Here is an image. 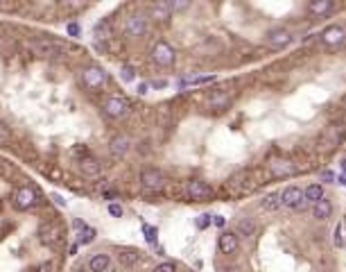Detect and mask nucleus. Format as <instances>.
<instances>
[{
    "label": "nucleus",
    "instance_id": "a878e982",
    "mask_svg": "<svg viewBox=\"0 0 346 272\" xmlns=\"http://www.w3.org/2000/svg\"><path fill=\"white\" fill-rule=\"evenodd\" d=\"M229 100H231L229 93H217V95H213V98H210V107H215V109H222V107L229 105Z\"/></svg>",
    "mask_w": 346,
    "mask_h": 272
},
{
    "label": "nucleus",
    "instance_id": "9b49d317",
    "mask_svg": "<svg viewBox=\"0 0 346 272\" xmlns=\"http://www.w3.org/2000/svg\"><path fill=\"white\" fill-rule=\"evenodd\" d=\"M292 43V34L288 30H274V32L267 34V46L274 48V50H281V48L290 46Z\"/></svg>",
    "mask_w": 346,
    "mask_h": 272
},
{
    "label": "nucleus",
    "instance_id": "f8f14e48",
    "mask_svg": "<svg viewBox=\"0 0 346 272\" xmlns=\"http://www.w3.org/2000/svg\"><path fill=\"white\" fill-rule=\"evenodd\" d=\"M79 173L88 177V180H98L102 175V168H100V161L93 159V157H86V159H79Z\"/></svg>",
    "mask_w": 346,
    "mask_h": 272
},
{
    "label": "nucleus",
    "instance_id": "5701e85b",
    "mask_svg": "<svg viewBox=\"0 0 346 272\" xmlns=\"http://www.w3.org/2000/svg\"><path fill=\"white\" fill-rule=\"evenodd\" d=\"M260 206L265 209V211H276V209H281V193H269V195H265Z\"/></svg>",
    "mask_w": 346,
    "mask_h": 272
},
{
    "label": "nucleus",
    "instance_id": "0eeeda50",
    "mask_svg": "<svg viewBox=\"0 0 346 272\" xmlns=\"http://www.w3.org/2000/svg\"><path fill=\"white\" fill-rule=\"evenodd\" d=\"M145 32H147V20H145L143 16H131V18H127V23H124V34H127L129 39H138V36H143Z\"/></svg>",
    "mask_w": 346,
    "mask_h": 272
},
{
    "label": "nucleus",
    "instance_id": "f257e3e1",
    "mask_svg": "<svg viewBox=\"0 0 346 272\" xmlns=\"http://www.w3.org/2000/svg\"><path fill=\"white\" fill-rule=\"evenodd\" d=\"M66 41L61 39H41V41H34L32 43V50L34 54H39V57H54L59 54L61 50H66Z\"/></svg>",
    "mask_w": 346,
    "mask_h": 272
},
{
    "label": "nucleus",
    "instance_id": "a211bd4d",
    "mask_svg": "<svg viewBox=\"0 0 346 272\" xmlns=\"http://www.w3.org/2000/svg\"><path fill=\"white\" fill-rule=\"evenodd\" d=\"M296 173V166L292 161H274L272 163V175L274 177H292Z\"/></svg>",
    "mask_w": 346,
    "mask_h": 272
},
{
    "label": "nucleus",
    "instance_id": "423d86ee",
    "mask_svg": "<svg viewBox=\"0 0 346 272\" xmlns=\"http://www.w3.org/2000/svg\"><path fill=\"white\" fill-rule=\"evenodd\" d=\"M82 80H84L86 87L95 91V89H102V87H104L106 75H104V71H102V68L88 66V68H84V73H82Z\"/></svg>",
    "mask_w": 346,
    "mask_h": 272
},
{
    "label": "nucleus",
    "instance_id": "bb28decb",
    "mask_svg": "<svg viewBox=\"0 0 346 272\" xmlns=\"http://www.w3.org/2000/svg\"><path fill=\"white\" fill-rule=\"evenodd\" d=\"M143 234H145V240L147 243H156V236H158V232H156V227H152V225H143Z\"/></svg>",
    "mask_w": 346,
    "mask_h": 272
},
{
    "label": "nucleus",
    "instance_id": "c756f323",
    "mask_svg": "<svg viewBox=\"0 0 346 272\" xmlns=\"http://www.w3.org/2000/svg\"><path fill=\"white\" fill-rule=\"evenodd\" d=\"M106 211L111 213L113 218H120V216H122V206H120V204H116V202H111V204L106 206Z\"/></svg>",
    "mask_w": 346,
    "mask_h": 272
},
{
    "label": "nucleus",
    "instance_id": "7ed1b4c3",
    "mask_svg": "<svg viewBox=\"0 0 346 272\" xmlns=\"http://www.w3.org/2000/svg\"><path fill=\"white\" fill-rule=\"evenodd\" d=\"M152 59H154V64H158V66L170 68L172 64H174V50H172L170 43L158 41L156 46L152 48Z\"/></svg>",
    "mask_w": 346,
    "mask_h": 272
},
{
    "label": "nucleus",
    "instance_id": "4c0bfd02",
    "mask_svg": "<svg viewBox=\"0 0 346 272\" xmlns=\"http://www.w3.org/2000/svg\"><path fill=\"white\" fill-rule=\"evenodd\" d=\"M147 91H150V87H147V84H140V87H138V93H140V95H145Z\"/></svg>",
    "mask_w": 346,
    "mask_h": 272
},
{
    "label": "nucleus",
    "instance_id": "4be33fe9",
    "mask_svg": "<svg viewBox=\"0 0 346 272\" xmlns=\"http://www.w3.org/2000/svg\"><path fill=\"white\" fill-rule=\"evenodd\" d=\"M303 195H306V202H312V204H317L319 199H324V186L321 184H310L303 191Z\"/></svg>",
    "mask_w": 346,
    "mask_h": 272
},
{
    "label": "nucleus",
    "instance_id": "e433bc0d",
    "mask_svg": "<svg viewBox=\"0 0 346 272\" xmlns=\"http://www.w3.org/2000/svg\"><path fill=\"white\" fill-rule=\"evenodd\" d=\"M52 199H54V202H57L59 206H66V199L61 198V195H52Z\"/></svg>",
    "mask_w": 346,
    "mask_h": 272
},
{
    "label": "nucleus",
    "instance_id": "6e6552de",
    "mask_svg": "<svg viewBox=\"0 0 346 272\" xmlns=\"http://www.w3.org/2000/svg\"><path fill=\"white\" fill-rule=\"evenodd\" d=\"M188 198L199 199V202H202V199H208V198H213V188L202 180H192L188 184Z\"/></svg>",
    "mask_w": 346,
    "mask_h": 272
},
{
    "label": "nucleus",
    "instance_id": "f704fd0d",
    "mask_svg": "<svg viewBox=\"0 0 346 272\" xmlns=\"http://www.w3.org/2000/svg\"><path fill=\"white\" fill-rule=\"evenodd\" d=\"M68 34H70V36H79V34H82V27H79L77 23H68Z\"/></svg>",
    "mask_w": 346,
    "mask_h": 272
},
{
    "label": "nucleus",
    "instance_id": "aec40b11",
    "mask_svg": "<svg viewBox=\"0 0 346 272\" xmlns=\"http://www.w3.org/2000/svg\"><path fill=\"white\" fill-rule=\"evenodd\" d=\"M330 213H333V204H330L328 199H319V202L312 206V216H314L317 220L330 218Z\"/></svg>",
    "mask_w": 346,
    "mask_h": 272
},
{
    "label": "nucleus",
    "instance_id": "6ab92c4d",
    "mask_svg": "<svg viewBox=\"0 0 346 272\" xmlns=\"http://www.w3.org/2000/svg\"><path fill=\"white\" fill-rule=\"evenodd\" d=\"M150 16L156 20V23H168L170 16H172V12H170V7H168V2H156V5L152 7Z\"/></svg>",
    "mask_w": 346,
    "mask_h": 272
},
{
    "label": "nucleus",
    "instance_id": "58836bf2",
    "mask_svg": "<svg viewBox=\"0 0 346 272\" xmlns=\"http://www.w3.org/2000/svg\"><path fill=\"white\" fill-rule=\"evenodd\" d=\"M340 184H342V186H346V175H344V177H340Z\"/></svg>",
    "mask_w": 346,
    "mask_h": 272
},
{
    "label": "nucleus",
    "instance_id": "72a5a7b5",
    "mask_svg": "<svg viewBox=\"0 0 346 272\" xmlns=\"http://www.w3.org/2000/svg\"><path fill=\"white\" fill-rule=\"evenodd\" d=\"M319 181H335V173H330V170H321Z\"/></svg>",
    "mask_w": 346,
    "mask_h": 272
},
{
    "label": "nucleus",
    "instance_id": "473e14b6",
    "mask_svg": "<svg viewBox=\"0 0 346 272\" xmlns=\"http://www.w3.org/2000/svg\"><path fill=\"white\" fill-rule=\"evenodd\" d=\"M208 225H210V216H199V218H197V227H199V229H206Z\"/></svg>",
    "mask_w": 346,
    "mask_h": 272
},
{
    "label": "nucleus",
    "instance_id": "f3484780",
    "mask_svg": "<svg viewBox=\"0 0 346 272\" xmlns=\"http://www.w3.org/2000/svg\"><path fill=\"white\" fill-rule=\"evenodd\" d=\"M109 266H111V259L106 254H93L91 259H88V263H86L88 272H104Z\"/></svg>",
    "mask_w": 346,
    "mask_h": 272
},
{
    "label": "nucleus",
    "instance_id": "7c9ffc66",
    "mask_svg": "<svg viewBox=\"0 0 346 272\" xmlns=\"http://www.w3.org/2000/svg\"><path fill=\"white\" fill-rule=\"evenodd\" d=\"M9 139H12V132H9V127L0 123V143H7Z\"/></svg>",
    "mask_w": 346,
    "mask_h": 272
},
{
    "label": "nucleus",
    "instance_id": "c9c22d12",
    "mask_svg": "<svg viewBox=\"0 0 346 272\" xmlns=\"http://www.w3.org/2000/svg\"><path fill=\"white\" fill-rule=\"evenodd\" d=\"M213 222H215L217 227H224V222H226V220H224L222 216H215V218H213Z\"/></svg>",
    "mask_w": 346,
    "mask_h": 272
},
{
    "label": "nucleus",
    "instance_id": "cd10ccee",
    "mask_svg": "<svg viewBox=\"0 0 346 272\" xmlns=\"http://www.w3.org/2000/svg\"><path fill=\"white\" fill-rule=\"evenodd\" d=\"M120 77H122L124 82H134L136 80V71H134L131 66H124L122 71H120Z\"/></svg>",
    "mask_w": 346,
    "mask_h": 272
},
{
    "label": "nucleus",
    "instance_id": "39448f33",
    "mask_svg": "<svg viewBox=\"0 0 346 272\" xmlns=\"http://www.w3.org/2000/svg\"><path fill=\"white\" fill-rule=\"evenodd\" d=\"M61 238V227H59L57 220H50V222H43V225L39 227V243L41 245H54L57 240Z\"/></svg>",
    "mask_w": 346,
    "mask_h": 272
},
{
    "label": "nucleus",
    "instance_id": "ddd939ff",
    "mask_svg": "<svg viewBox=\"0 0 346 272\" xmlns=\"http://www.w3.org/2000/svg\"><path fill=\"white\" fill-rule=\"evenodd\" d=\"M217 247H220V252L222 254H235L238 252V247H240V243H238V234L224 232L222 236H220V240H217Z\"/></svg>",
    "mask_w": 346,
    "mask_h": 272
},
{
    "label": "nucleus",
    "instance_id": "20e7f679",
    "mask_svg": "<svg viewBox=\"0 0 346 272\" xmlns=\"http://www.w3.org/2000/svg\"><path fill=\"white\" fill-rule=\"evenodd\" d=\"M140 184L147 191H161V188H165V175L156 168H145L140 173Z\"/></svg>",
    "mask_w": 346,
    "mask_h": 272
},
{
    "label": "nucleus",
    "instance_id": "393cba45",
    "mask_svg": "<svg viewBox=\"0 0 346 272\" xmlns=\"http://www.w3.org/2000/svg\"><path fill=\"white\" fill-rule=\"evenodd\" d=\"M333 9V2L330 0H312L310 2V14H326V12H330Z\"/></svg>",
    "mask_w": 346,
    "mask_h": 272
},
{
    "label": "nucleus",
    "instance_id": "f03ea898",
    "mask_svg": "<svg viewBox=\"0 0 346 272\" xmlns=\"http://www.w3.org/2000/svg\"><path fill=\"white\" fill-rule=\"evenodd\" d=\"M281 206L285 209H303L306 206V195L299 186H288L281 191Z\"/></svg>",
    "mask_w": 346,
    "mask_h": 272
},
{
    "label": "nucleus",
    "instance_id": "1a4fd4ad",
    "mask_svg": "<svg viewBox=\"0 0 346 272\" xmlns=\"http://www.w3.org/2000/svg\"><path fill=\"white\" fill-rule=\"evenodd\" d=\"M104 111H106V116H111V118H120V116H124V113L129 111V105H127L124 98L113 95V98H109L104 102Z\"/></svg>",
    "mask_w": 346,
    "mask_h": 272
},
{
    "label": "nucleus",
    "instance_id": "4468645a",
    "mask_svg": "<svg viewBox=\"0 0 346 272\" xmlns=\"http://www.w3.org/2000/svg\"><path fill=\"white\" fill-rule=\"evenodd\" d=\"M72 227L77 229V245H84V243H91L93 238H95V229L93 227H88L84 222V220H72Z\"/></svg>",
    "mask_w": 346,
    "mask_h": 272
},
{
    "label": "nucleus",
    "instance_id": "412c9836",
    "mask_svg": "<svg viewBox=\"0 0 346 272\" xmlns=\"http://www.w3.org/2000/svg\"><path fill=\"white\" fill-rule=\"evenodd\" d=\"M138 259H140V254H138L136 250H118V261H120L124 268L136 266Z\"/></svg>",
    "mask_w": 346,
    "mask_h": 272
},
{
    "label": "nucleus",
    "instance_id": "b1692460",
    "mask_svg": "<svg viewBox=\"0 0 346 272\" xmlns=\"http://www.w3.org/2000/svg\"><path fill=\"white\" fill-rule=\"evenodd\" d=\"M235 229H238V236H256V229H258V227H256V222L254 220H249V218H244V220H240V222H238V227H235Z\"/></svg>",
    "mask_w": 346,
    "mask_h": 272
},
{
    "label": "nucleus",
    "instance_id": "2f4dec72",
    "mask_svg": "<svg viewBox=\"0 0 346 272\" xmlns=\"http://www.w3.org/2000/svg\"><path fill=\"white\" fill-rule=\"evenodd\" d=\"M190 2H168V7H170V12H181V9H188Z\"/></svg>",
    "mask_w": 346,
    "mask_h": 272
},
{
    "label": "nucleus",
    "instance_id": "dca6fc26",
    "mask_svg": "<svg viewBox=\"0 0 346 272\" xmlns=\"http://www.w3.org/2000/svg\"><path fill=\"white\" fill-rule=\"evenodd\" d=\"M129 145H131V141H129V136H124V134H120V136H113L111 143H109V147H111V154H116V157H124V154L129 152Z\"/></svg>",
    "mask_w": 346,
    "mask_h": 272
},
{
    "label": "nucleus",
    "instance_id": "2eb2a0df",
    "mask_svg": "<svg viewBox=\"0 0 346 272\" xmlns=\"http://www.w3.org/2000/svg\"><path fill=\"white\" fill-rule=\"evenodd\" d=\"M321 41H324L326 46H337V43H342V41H344V30H342L340 25L326 27V30L321 32Z\"/></svg>",
    "mask_w": 346,
    "mask_h": 272
},
{
    "label": "nucleus",
    "instance_id": "9d476101",
    "mask_svg": "<svg viewBox=\"0 0 346 272\" xmlns=\"http://www.w3.org/2000/svg\"><path fill=\"white\" fill-rule=\"evenodd\" d=\"M14 204L18 206V209H30V206L36 204V193L32 188L23 186V188H18V191L14 193Z\"/></svg>",
    "mask_w": 346,
    "mask_h": 272
},
{
    "label": "nucleus",
    "instance_id": "c85d7f7f",
    "mask_svg": "<svg viewBox=\"0 0 346 272\" xmlns=\"http://www.w3.org/2000/svg\"><path fill=\"white\" fill-rule=\"evenodd\" d=\"M154 272H176V266L172 261H165V263H158V266L154 268Z\"/></svg>",
    "mask_w": 346,
    "mask_h": 272
}]
</instances>
